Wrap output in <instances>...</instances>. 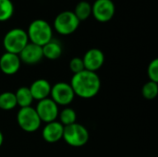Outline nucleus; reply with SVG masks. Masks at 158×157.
<instances>
[{"instance_id": "obj_22", "label": "nucleus", "mask_w": 158, "mask_h": 157, "mask_svg": "<svg viewBox=\"0 0 158 157\" xmlns=\"http://www.w3.org/2000/svg\"><path fill=\"white\" fill-rule=\"evenodd\" d=\"M147 75L151 81L158 83V59L155 58L152 60L147 68Z\"/></svg>"}, {"instance_id": "obj_5", "label": "nucleus", "mask_w": 158, "mask_h": 157, "mask_svg": "<svg viewBox=\"0 0 158 157\" xmlns=\"http://www.w3.org/2000/svg\"><path fill=\"white\" fill-rule=\"evenodd\" d=\"M17 122L19 128L26 132H35L41 127V119L35 108L21 107L17 114Z\"/></svg>"}, {"instance_id": "obj_21", "label": "nucleus", "mask_w": 158, "mask_h": 157, "mask_svg": "<svg viewBox=\"0 0 158 157\" xmlns=\"http://www.w3.org/2000/svg\"><path fill=\"white\" fill-rule=\"evenodd\" d=\"M142 93L143 96L147 100H153L156 98L158 94V83L149 81L143 86Z\"/></svg>"}, {"instance_id": "obj_11", "label": "nucleus", "mask_w": 158, "mask_h": 157, "mask_svg": "<svg viewBox=\"0 0 158 157\" xmlns=\"http://www.w3.org/2000/svg\"><path fill=\"white\" fill-rule=\"evenodd\" d=\"M19 57L21 62L28 65H34L39 63L43 58V49L42 46L30 43L22 49V51L19 54Z\"/></svg>"}, {"instance_id": "obj_6", "label": "nucleus", "mask_w": 158, "mask_h": 157, "mask_svg": "<svg viewBox=\"0 0 158 157\" xmlns=\"http://www.w3.org/2000/svg\"><path fill=\"white\" fill-rule=\"evenodd\" d=\"M80 20L77 19L73 11L66 10L60 12L54 20V28L56 31L61 35H69L77 31Z\"/></svg>"}, {"instance_id": "obj_23", "label": "nucleus", "mask_w": 158, "mask_h": 157, "mask_svg": "<svg viewBox=\"0 0 158 157\" xmlns=\"http://www.w3.org/2000/svg\"><path fill=\"white\" fill-rule=\"evenodd\" d=\"M69 68L73 72V74H77V73L83 71L85 68H84V64H83L82 58L73 57L69 62Z\"/></svg>"}, {"instance_id": "obj_13", "label": "nucleus", "mask_w": 158, "mask_h": 157, "mask_svg": "<svg viewBox=\"0 0 158 157\" xmlns=\"http://www.w3.org/2000/svg\"><path fill=\"white\" fill-rule=\"evenodd\" d=\"M20 64L19 55L6 52L0 57V70L6 75L16 74L20 68Z\"/></svg>"}, {"instance_id": "obj_2", "label": "nucleus", "mask_w": 158, "mask_h": 157, "mask_svg": "<svg viewBox=\"0 0 158 157\" xmlns=\"http://www.w3.org/2000/svg\"><path fill=\"white\" fill-rule=\"evenodd\" d=\"M29 42L39 46H44L53 39V29L50 24L42 19H34L26 31Z\"/></svg>"}, {"instance_id": "obj_10", "label": "nucleus", "mask_w": 158, "mask_h": 157, "mask_svg": "<svg viewBox=\"0 0 158 157\" xmlns=\"http://www.w3.org/2000/svg\"><path fill=\"white\" fill-rule=\"evenodd\" d=\"M82 61L84 64V68L89 71L96 72L102 68L105 62V55L98 48L89 49L83 56Z\"/></svg>"}, {"instance_id": "obj_8", "label": "nucleus", "mask_w": 158, "mask_h": 157, "mask_svg": "<svg viewBox=\"0 0 158 157\" xmlns=\"http://www.w3.org/2000/svg\"><path fill=\"white\" fill-rule=\"evenodd\" d=\"M116 6L112 0H95L92 5V14L99 22H107L115 15Z\"/></svg>"}, {"instance_id": "obj_15", "label": "nucleus", "mask_w": 158, "mask_h": 157, "mask_svg": "<svg viewBox=\"0 0 158 157\" xmlns=\"http://www.w3.org/2000/svg\"><path fill=\"white\" fill-rule=\"evenodd\" d=\"M42 49H43L44 57L49 60H56L59 58L63 52L61 43L54 39H52L50 42H48L44 46H42Z\"/></svg>"}, {"instance_id": "obj_18", "label": "nucleus", "mask_w": 158, "mask_h": 157, "mask_svg": "<svg viewBox=\"0 0 158 157\" xmlns=\"http://www.w3.org/2000/svg\"><path fill=\"white\" fill-rule=\"evenodd\" d=\"M17 106V101L14 93L5 92L0 93V109L9 111Z\"/></svg>"}, {"instance_id": "obj_9", "label": "nucleus", "mask_w": 158, "mask_h": 157, "mask_svg": "<svg viewBox=\"0 0 158 157\" xmlns=\"http://www.w3.org/2000/svg\"><path fill=\"white\" fill-rule=\"evenodd\" d=\"M35 110L42 122L49 123L55 121L58 118V105L49 97L38 101Z\"/></svg>"}, {"instance_id": "obj_1", "label": "nucleus", "mask_w": 158, "mask_h": 157, "mask_svg": "<svg viewBox=\"0 0 158 157\" xmlns=\"http://www.w3.org/2000/svg\"><path fill=\"white\" fill-rule=\"evenodd\" d=\"M69 84L75 95L82 99H91L96 96L101 89V80L96 72L86 69L74 74Z\"/></svg>"}, {"instance_id": "obj_20", "label": "nucleus", "mask_w": 158, "mask_h": 157, "mask_svg": "<svg viewBox=\"0 0 158 157\" xmlns=\"http://www.w3.org/2000/svg\"><path fill=\"white\" fill-rule=\"evenodd\" d=\"M14 13V5L11 0H0V21L11 19Z\"/></svg>"}, {"instance_id": "obj_3", "label": "nucleus", "mask_w": 158, "mask_h": 157, "mask_svg": "<svg viewBox=\"0 0 158 157\" xmlns=\"http://www.w3.org/2000/svg\"><path fill=\"white\" fill-rule=\"evenodd\" d=\"M29 43L27 32L20 28L8 31L3 38V46L7 53L19 55Z\"/></svg>"}, {"instance_id": "obj_12", "label": "nucleus", "mask_w": 158, "mask_h": 157, "mask_svg": "<svg viewBox=\"0 0 158 157\" xmlns=\"http://www.w3.org/2000/svg\"><path fill=\"white\" fill-rule=\"evenodd\" d=\"M64 126L59 121H52L46 123L42 130L43 139L48 143H56L62 140Z\"/></svg>"}, {"instance_id": "obj_24", "label": "nucleus", "mask_w": 158, "mask_h": 157, "mask_svg": "<svg viewBox=\"0 0 158 157\" xmlns=\"http://www.w3.org/2000/svg\"><path fill=\"white\" fill-rule=\"evenodd\" d=\"M3 143H4V135H3L2 131L0 130V147L3 145Z\"/></svg>"}, {"instance_id": "obj_19", "label": "nucleus", "mask_w": 158, "mask_h": 157, "mask_svg": "<svg viewBox=\"0 0 158 157\" xmlns=\"http://www.w3.org/2000/svg\"><path fill=\"white\" fill-rule=\"evenodd\" d=\"M58 117H59V122L64 127L76 123L77 114L75 110L71 107H65L62 111L58 113Z\"/></svg>"}, {"instance_id": "obj_7", "label": "nucleus", "mask_w": 158, "mask_h": 157, "mask_svg": "<svg viewBox=\"0 0 158 157\" xmlns=\"http://www.w3.org/2000/svg\"><path fill=\"white\" fill-rule=\"evenodd\" d=\"M50 96V98L57 105L67 106L72 103L75 97V93L69 83L59 81L51 87Z\"/></svg>"}, {"instance_id": "obj_16", "label": "nucleus", "mask_w": 158, "mask_h": 157, "mask_svg": "<svg viewBox=\"0 0 158 157\" xmlns=\"http://www.w3.org/2000/svg\"><path fill=\"white\" fill-rule=\"evenodd\" d=\"M15 97L17 101V105H19L20 108L31 106V104L33 102V98L29 87L23 86L19 88L15 93Z\"/></svg>"}, {"instance_id": "obj_4", "label": "nucleus", "mask_w": 158, "mask_h": 157, "mask_svg": "<svg viewBox=\"0 0 158 157\" xmlns=\"http://www.w3.org/2000/svg\"><path fill=\"white\" fill-rule=\"evenodd\" d=\"M89 131L81 124L74 123L64 127L63 137L67 144L72 147H82L89 141Z\"/></svg>"}, {"instance_id": "obj_14", "label": "nucleus", "mask_w": 158, "mask_h": 157, "mask_svg": "<svg viewBox=\"0 0 158 157\" xmlns=\"http://www.w3.org/2000/svg\"><path fill=\"white\" fill-rule=\"evenodd\" d=\"M51 84L48 81L44 79H38L34 81L29 87L33 100L41 101L48 98L51 92Z\"/></svg>"}, {"instance_id": "obj_17", "label": "nucleus", "mask_w": 158, "mask_h": 157, "mask_svg": "<svg viewBox=\"0 0 158 157\" xmlns=\"http://www.w3.org/2000/svg\"><path fill=\"white\" fill-rule=\"evenodd\" d=\"M73 13L80 22L86 20L92 15V5L87 1H81L76 5Z\"/></svg>"}]
</instances>
